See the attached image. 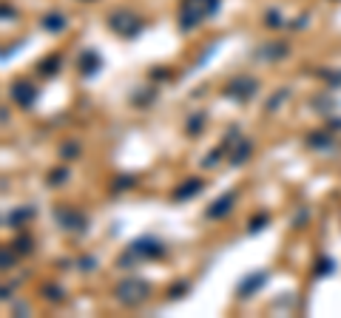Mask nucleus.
I'll list each match as a JSON object with an SVG mask.
<instances>
[{"instance_id": "0eeeda50", "label": "nucleus", "mask_w": 341, "mask_h": 318, "mask_svg": "<svg viewBox=\"0 0 341 318\" xmlns=\"http://www.w3.org/2000/svg\"><path fill=\"white\" fill-rule=\"evenodd\" d=\"M264 278H267V273H253V276H248V278H245V281L239 284V295H242V298H248V295H253V290H256V287H259V284H264Z\"/></svg>"}, {"instance_id": "412c9836", "label": "nucleus", "mask_w": 341, "mask_h": 318, "mask_svg": "<svg viewBox=\"0 0 341 318\" xmlns=\"http://www.w3.org/2000/svg\"><path fill=\"white\" fill-rule=\"evenodd\" d=\"M307 142H310L313 148H318V145H330V134H324V136H310Z\"/></svg>"}, {"instance_id": "4be33fe9", "label": "nucleus", "mask_w": 341, "mask_h": 318, "mask_svg": "<svg viewBox=\"0 0 341 318\" xmlns=\"http://www.w3.org/2000/svg\"><path fill=\"white\" fill-rule=\"evenodd\" d=\"M29 244H32V238H26V236H23V238H17V241H14V247L20 250V253H29V250H32V247H29Z\"/></svg>"}, {"instance_id": "b1692460", "label": "nucleus", "mask_w": 341, "mask_h": 318, "mask_svg": "<svg viewBox=\"0 0 341 318\" xmlns=\"http://www.w3.org/2000/svg\"><path fill=\"white\" fill-rule=\"evenodd\" d=\"M267 26H270V29L282 26V20H279V14H276V11H267Z\"/></svg>"}, {"instance_id": "423d86ee", "label": "nucleus", "mask_w": 341, "mask_h": 318, "mask_svg": "<svg viewBox=\"0 0 341 318\" xmlns=\"http://www.w3.org/2000/svg\"><path fill=\"white\" fill-rule=\"evenodd\" d=\"M102 66V60L97 57V51H83V57H80V71L85 74V77H91V74H97Z\"/></svg>"}, {"instance_id": "5701e85b", "label": "nucleus", "mask_w": 341, "mask_h": 318, "mask_svg": "<svg viewBox=\"0 0 341 318\" xmlns=\"http://www.w3.org/2000/svg\"><path fill=\"white\" fill-rule=\"evenodd\" d=\"M185 290H188V284L182 281V284H176V287H173V290H170V298H182V295H185Z\"/></svg>"}, {"instance_id": "f257e3e1", "label": "nucleus", "mask_w": 341, "mask_h": 318, "mask_svg": "<svg viewBox=\"0 0 341 318\" xmlns=\"http://www.w3.org/2000/svg\"><path fill=\"white\" fill-rule=\"evenodd\" d=\"M148 293H151V287H148L142 278H125V281L117 287V298H120L125 307L142 304V301L148 298Z\"/></svg>"}, {"instance_id": "2eb2a0df", "label": "nucleus", "mask_w": 341, "mask_h": 318, "mask_svg": "<svg viewBox=\"0 0 341 318\" xmlns=\"http://www.w3.org/2000/svg\"><path fill=\"white\" fill-rule=\"evenodd\" d=\"M248 154H250V142L245 139V142H242V148H236V151H233V165L245 162V159H248Z\"/></svg>"}, {"instance_id": "f8f14e48", "label": "nucleus", "mask_w": 341, "mask_h": 318, "mask_svg": "<svg viewBox=\"0 0 341 318\" xmlns=\"http://www.w3.org/2000/svg\"><path fill=\"white\" fill-rule=\"evenodd\" d=\"M282 54H287V45L284 43H279V45H270V48H264V51H256V57H282Z\"/></svg>"}, {"instance_id": "9d476101", "label": "nucleus", "mask_w": 341, "mask_h": 318, "mask_svg": "<svg viewBox=\"0 0 341 318\" xmlns=\"http://www.w3.org/2000/svg\"><path fill=\"white\" fill-rule=\"evenodd\" d=\"M43 29H48V32H63V29H66L63 14H48V17L43 20Z\"/></svg>"}, {"instance_id": "f3484780", "label": "nucleus", "mask_w": 341, "mask_h": 318, "mask_svg": "<svg viewBox=\"0 0 341 318\" xmlns=\"http://www.w3.org/2000/svg\"><path fill=\"white\" fill-rule=\"evenodd\" d=\"M80 148L74 145V142H68V145H63V159H77Z\"/></svg>"}, {"instance_id": "20e7f679", "label": "nucleus", "mask_w": 341, "mask_h": 318, "mask_svg": "<svg viewBox=\"0 0 341 318\" xmlns=\"http://www.w3.org/2000/svg\"><path fill=\"white\" fill-rule=\"evenodd\" d=\"M233 199H236V193L233 191H227L225 196H219L216 204L208 207V219H222V216H227L230 210H233Z\"/></svg>"}, {"instance_id": "39448f33", "label": "nucleus", "mask_w": 341, "mask_h": 318, "mask_svg": "<svg viewBox=\"0 0 341 318\" xmlns=\"http://www.w3.org/2000/svg\"><path fill=\"white\" fill-rule=\"evenodd\" d=\"M34 97H37V91H34V85H29V82H14V85H11V100L17 102V105H23V108H29L34 102Z\"/></svg>"}, {"instance_id": "aec40b11", "label": "nucleus", "mask_w": 341, "mask_h": 318, "mask_svg": "<svg viewBox=\"0 0 341 318\" xmlns=\"http://www.w3.org/2000/svg\"><path fill=\"white\" fill-rule=\"evenodd\" d=\"M48 182H51V185H60V182H66V170H51V173H48Z\"/></svg>"}, {"instance_id": "7ed1b4c3", "label": "nucleus", "mask_w": 341, "mask_h": 318, "mask_svg": "<svg viewBox=\"0 0 341 318\" xmlns=\"http://www.w3.org/2000/svg\"><path fill=\"white\" fill-rule=\"evenodd\" d=\"M256 88H259V82H256L253 77H239V80H233V82H227L225 94L245 102V100H250V97L256 94Z\"/></svg>"}, {"instance_id": "9b49d317", "label": "nucleus", "mask_w": 341, "mask_h": 318, "mask_svg": "<svg viewBox=\"0 0 341 318\" xmlns=\"http://www.w3.org/2000/svg\"><path fill=\"white\" fill-rule=\"evenodd\" d=\"M57 68H60V57H45L43 63H40V74H43V77H51Z\"/></svg>"}, {"instance_id": "ddd939ff", "label": "nucleus", "mask_w": 341, "mask_h": 318, "mask_svg": "<svg viewBox=\"0 0 341 318\" xmlns=\"http://www.w3.org/2000/svg\"><path fill=\"white\" fill-rule=\"evenodd\" d=\"M336 270V261L333 259H318L316 261V276H327V273Z\"/></svg>"}, {"instance_id": "f03ea898", "label": "nucleus", "mask_w": 341, "mask_h": 318, "mask_svg": "<svg viewBox=\"0 0 341 318\" xmlns=\"http://www.w3.org/2000/svg\"><path fill=\"white\" fill-rule=\"evenodd\" d=\"M165 253V247H162V241H157V238L151 236H142L136 238V241H131V247H128V259H120V264H125V261H131L134 256H148V259H157V256H162Z\"/></svg>"}, {"instance_id": "6ab92c4d", "label": "nucleus", "mask_w": 341, "mask_h": 318, "mask_svg": "<svg viewBox=\"0 0 341 318\" xmlns=\"http://www.w3.org/2000/svg\"><path fill=\"white\" fill-rule=\"evenodd\" d=\"M45 298H48V301H60V298H63V290H60V287H45Z\"/></svg>"}, {"instance_id": "a211bd4d", "label": "nucleus", "mask_w": 341, "mask_h": 318, "mask_svg": "<svg viewBox=\"0 0 341 318\" xmlns=\"http://www.w3.org/2000/svg\"><path fill=\"white\" fill-rule=\"evenodd\" d=\"M264 225H267V216L261 213V216H256V219L250 222V227H248V230H250V233H256V230H259V227H264Z\"/></svg>"}, {"instance_id": "4468645a", "label": "nucleus", "mask_w": 341, "mask_h": 318, "mask_svg": "<svg viewBox=\"0 0 341 318\" xmlns=\"http://www.w3.org/2000/svg\"><path fill=\"white\" fill-rule=\"evenodd\" d=\"M202 125H205V114L199 111L196 117H191V119H188V134H199V131H202Z\"/></svg>"}, {"instance_id": "6e6552de", "label": "nucleus", "mask_w": 341, "mask_h": 318, "mask_svg": "<svg viewBox=\"0 0 341 318\" xmlns=\"http://www.w3.org/2000/svg\"><path fill=\"white\" fill-rule=\"evenodd\" d=\"M54 216L63 222V227H68V230H83V216H77L74 210L60 207V210H54Z\"/></svg>"}, {"instance_id": "1a4fd4ad", "label": "nucleus", "mask_w": 341, "mask_h": 318, "mask_svg": "<svg viewBox=\"0 0 341 318\" xmlns=\"http://www.w3.org/2000/svg\"><path fill=\"white\" fill-rule=\"evenodd\" d=\"M202 188H205L202 179H188L185 185H179V188L173 191V199H176V202H182V199H188V196H193V193H199Z\"/></svg>"}, {"instance_id": "dca6fc26", "label": "nucleus", "mask_w": 341, "mask_h": 318, "mask_svg": "<svg viewBox=\"0 0 341 318\" xmlns=\"http://www.w3.org/2000/svg\"><path fill=\"white\" fill-rule=\"evenodd\" d=\"M26 216H32V210H14L11 216H6V222H9L11 227H17V222H23Z\"/></svg>"}]
</instances>
